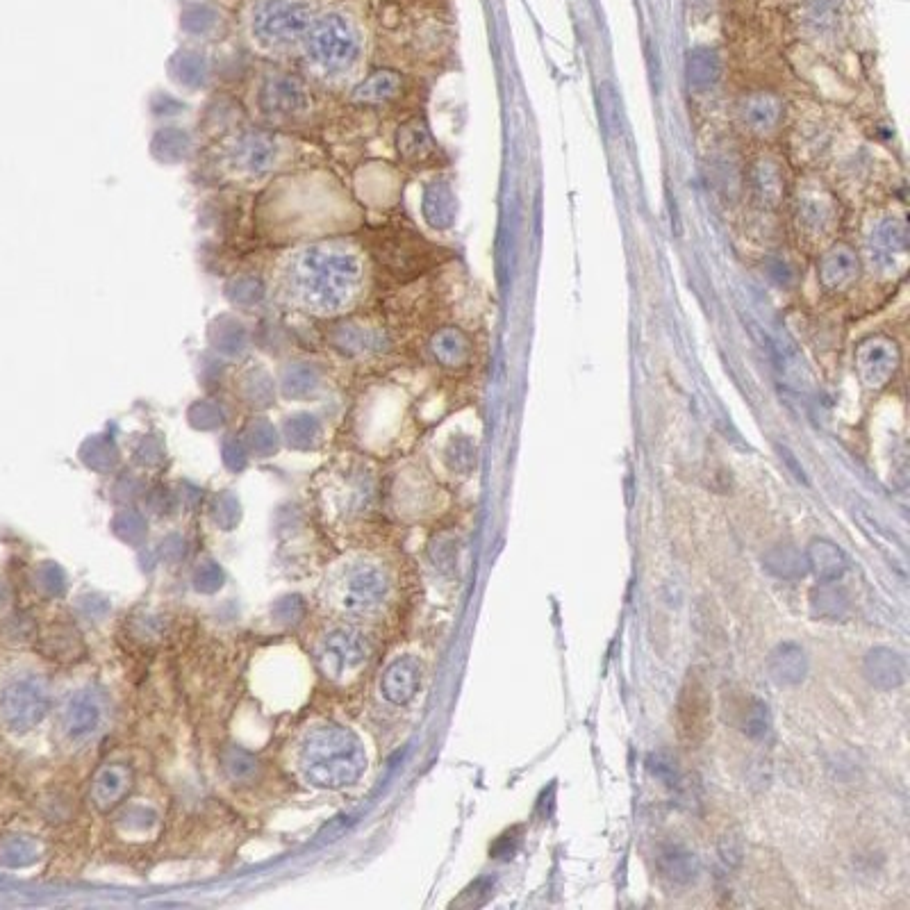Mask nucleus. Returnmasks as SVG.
<instances>
[{
	"instance_id": "18",
	"label": "nucleus",
	"mask_w": 910,
	"mask_h": 910,
	"mask_svg": "<svg viewBox=\"0 0 910 910\" xmlns=\"http://www.w3.org/2000/svg\"><path fill=\"white\" fill-rule=\"evenodd\" d=\"M763 567L772 576L783 578V581H797V578H804L808 572L806 553H801L790 544L772 546L763 556Z\"/></svg>"
},
{
	"instance_id": "23",
	"label": "nucleus",
	"mask_w": 910,
	"mask_h": 910,
	"mask_svg": "<svg viewBox=\"0 0 910 910\" xmlns=\"http://www.w3.org/2000/svg\"><path fill=\"white\" fill-rule=\"evenodd\" d=\"M781 455H783L785 460H788V465H790V469L794 471V476H797L799 481H806V478H804V469H801V467L797 465V460L792 458V453H790L788 449H781Z\"/></svg>"
},
{
	"instance_id": "7",
	"label": "nucleus",
	"mask_w": 910,
	"mask_h": 910,
	"mask_svg": "<svg viewBox=\"0 0 910 910\" xmlns=\"http://www.w3.org/2000/svg\"><path fill=\"white\" fill-rule=\"evenodd\" d=\"M278 160L276 139L264 132H246L228 148V171L237 178H260L273 169Z\"/></svg>"
},
{
	"instance_id": "8",
	"label": "nucleus",
	"mask_w": 910,
	"mask_h": 910,
	"mask_svg": "<svg viewBox=\"0 0 910 910\" xmlns=\"http://www.w3.org/2000/svg\"><path fill=\"white\" fill-rule=\"evenodd\" d=\"M48 710V694L44 683L37 678H21L14 681L3 694V713L10 726L26 731L41 722Z\"/></svg>"
},
{
	"instance_id": "16",
	"label": "nucleus",
	"mask_w": 910,
	"mask_h": 910,
	"mask_svg": "<svg viewBox=\"0 0 910 910\" xmlns=\"http://www.w3.org/2000/svg\"><path fill=\"white\" fill-rule=\"evenodd\" d=\"M806 562L808 572H813L817 581L822 583L840 581L849 569L847 553L835 542L826 540V537H815V540L806 546Z\"/></svg>"
},
{
	"instance_id": "9",
	"label": "nucleus",
	"mask_w": 910,
	"mask_h": 910,
	"mask_svg": "<svg viewBox=\"0 0 910 910\" xmlns=\"http://www.w3.org/2000/svg\"><path fill=\"white\" fill-rule=\"evenodd\" d=\"M105 719V706L103 699L96 692L80 690L73 694L66 703L62 715V728L71 740H89L91 735L101 731Z\"/></svg>"
},
{
	"instance_id": "14",
	"label": "nucleus",
	"mask_w": 910,
	"mask_h": 910,
	"mask_svg": "<svg viewBox=\"0 0 910 910\" xmlns=\"http://www.w3.org/2000/svg\"><path fill=\"white\" fill-rule=\"evenodd\" d=\"M767 672L772 676L774 683L785 685H799L808 676V656L801 644L797 642H781L769 651L767 658Z\"/></svg>"
},
{
	"instance_id": "1",
	"label": "nucleus",
	"mask_w": 910,
	"mask_h": 910,
	"mask_svg": "<svg viewBox=\"0 0 910 910\" xmlns=\"http://www.w3.org/2000/svg\"><path fill=\"white\" fill-rule=\"evenodd\" d=\"M362 258L344 242L296 248L278 267V294L287 305L314 317L342 314L358 299Z\"/></svg>"
},
{
	"instance_id": "4",
	"label": "nucleus",
	"mask_w": 910,
	"mask_h": 910,
	"mask_svg": "<svg viewBox=\"0 0 910 910\" xmlns=\"http://www.w3.org/2000/svg\"><path fill=\"white\" fill-rule=\"evenodd\" d=\"M314 19L310 0H260L251 14V32L264 51H287L303 44Z\"/></svg>"
},
{
	"instance_id": "3",
	"label": "nucleus",
	"mask_w": 910,
	"mask_h": 910,
	"mask_svg": "<svg viewBox=\"0 0 910 910\" xmlns=\"http://www.w3.org/2000/svg\"><path fill=\"white\" fill-rule=\"evenodd\" d=\"M360 32L349 16L328 12L314 23L303 39L305 57L326 80H344L360 60Z\"/></svg>"
},
{
	"instance_id": "12",
	"label": "nucleus",
	"mask_w": 910,
	"mask_h": 910,
	"mask_svg": "<svg viewBox=\"0 0 910 910\" xmlns=\"http://www.w3.org/2000/svg\"><path fill=\"white\" fill-rule=\"evenodd\" d=\"M421 688V663L412 656H401L385 669L380 692L394 706H408Z\"/></svg>"
},
{
	"instance_id": "2",
	"label": "nucleus",
	"mask_w": 910,
	"mask_h": 910,
	"mask_svg": "<svg viewBox=\"0 0 910 910\" xmlns=\"http://www.w3.org/2000/svg\"><path fill=\"white\" fill-rule=\"evenodd\" d=\"M303 779L321 790H342L362 779L367 754L358 735L344 726H319L305 735L299 751Z\"/></svg>"
},
{
	"instance_id": "21",
	"label": "nucleus",
	"mask_w": 910,
	"mask_h": 910,
	"mask_svg": "<svg viewBox=\"0 0 910 910\" xmlns=\"http://www.w3.org/2000/svg\"><path fill=\"white\" fill-rule=\"evenodd\" d=\"M744 856V847H742V838L740 833H726L722 840H719V858L726 867H738L742 863Z\"/></svg>"
},
{
	"instance_id": "19",
	"label": "nucleus",
	"mask_w": 910,
	"mask_h": 910,
	"mask_svg": "<svg viewBox=\"0 0 910 910\" xmlns=\"http://www.w3.org/2000/svg\"><path fill=\"white\" fill-rule=\"evenodd\" d=\"M396 89H399V78H396L394 73L380 71L364 80L362 85L355 89L353 98L360 103L374 105V103H383V101H387V98H392L396 94Z\"/></svg>"
},
{
	"instance_id": "17",
	"label": "nucleus",
	"mask_w": 910,
	"mask_h": 910,
	"mask_svg": "<svg viewBox=\"0 0 910 910\" xmlns=\"http://www.w3.org/2000/svg\"><path fill=\"white\" fill-rule=\"evenodd\" d=\"M849 594L833 583H819L810 592V610L824 622H842L849 612Z\"/></svg>"
},
{
	"instance_id": "15",
	"label": "nucleus",
	"mask_w": 910,
	"mask_h": 910,
	"mask_svg": "<svg viewBox=\"0 0 910 910\" xmlns=\"http://www.w3.org/2000/svg\"><path fill=\"white\" fill-rule=\"evenodd\" d=\"M656 863L660 876L672 885H681V888L692 885L701 874L699 856L685 845H676V842H669V845L658 849Z\"/></svg>"
},
{
	"instance_id": "22",
	"label": "nucleus",
	"mask_w": 910,
	"mask_h": 910,
	"mask_svg": "<svg viewBox=\"0 0 910 910\" xmlns=\"http://www.w3.org/2000/svg\"><path fill=\"white\" fill-rule=\"evenodd\" d=\"M649 769L658 781H663L665 785H669V788H674L678 781V774H676V763L672 758L665 754H653L649 758Z\"/></svg>"
},
{
	"instance_id": "10",
	"label": "nucleus",
	"mask_w": 910,
	"mask_h": 910,
	"mask_svg": "<svg viewBox=\"0 0 910 910\" xmlns=\"http://www.w3.org/2000/svg\"><path fill=\"white\" fill-rule=\"evenodd\" d=\"M135 785V772L126 763H110L101 767L91 781L89 799L98 813H110L128 799Z\"/></svg>"
},
{
	"instance_id": "11",
	"label": "nucleus",
	"mask_w": 910,
	"mask_h": 910,
	"mask_svg": "<svg viewBox=\"0 0 910 910\" xmlns=\"http://www.w3.org/2000/svg\"><path fill=\"white\" fill-rule=\"evenodd\" d=\"M863 674L867 678V683L874 685L876 690L890 692L897 690L899 685H904L908 665L906 658L901 656L899 651L890 647H874L867 651V656L863 660Z\"/></svg>"
},
{
	"instance_id": "13",
	"label": "nucleus",
	"mask_w": 910,
	"mask_h": 910,
	"mask_svg": "<svg viewBox=\"0 0 910 910\" xmlns=\"http://www.w3.org/2000/svg\"><path fill=\"white\" fill-rule=\"evenodd\" d=\"M262 107L276 117H292L308 107V94L296 78H269L262 87Z\"/></svg>"
},
{
	"instance_id": "5",
	"label": "nucleus",
	"mask_w": 910,
	"mask_h": 910,
	"mask_svg": "<svg viewBox=\"0 0 910 910\" xmlns=\"http://www.w3.org/2000/svg\"><path fill=\"white\" fill-rule=\"evenodd\" d=\"M390 594V578L374 562H353L339 569L328 585V601L339 615L362 619L374 615Z\"/></svg>"
},
{
	"instance_id": "6",
	"label": "nucleus",
	"mask_w": 910,
	"mask_h": 910,
	"mask_svg": "<svg viewBox=\"0 0 910 910\" xmlns=\"http://www.w3.org/2000/svg\"><path fill=\"white\" fill-rule=\"evenodd\" d=\"M371 647L367 637L351 628H339L326 635L319 649V667L330 681H342L346 674L358 672L369 660Z\"/></svg>"
},
{
	"instance_id": "20",
	"label": "nucleus",
	"mask_w": 910,
	"mask_h": 910,
	"mask_svg": "<svg viewBox=\"0 0 910 910\" xmlns=\"http://www.w3.org/2000/svg\"><path fill=\"white\" fill-rule=\"evenodd\" d=\"M742 731L751 740H765L767 738L769 731H772V715H769V708H767L765 701L754 699V701L749 703L747 713H744Z\"/></svg>"
}]
</instances>
